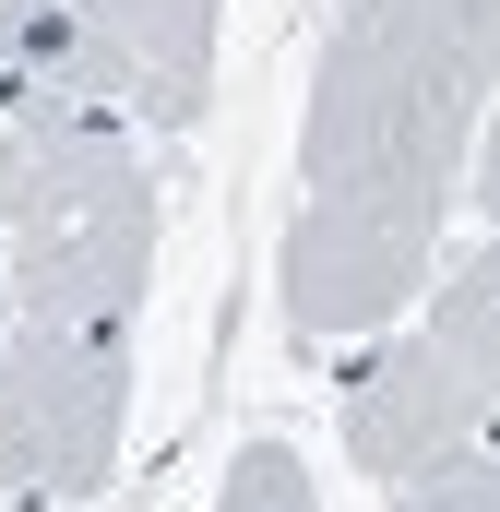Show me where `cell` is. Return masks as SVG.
Segmentation results:
<instances>
[{"instance_id": "cell-6", "label": "cell", "mask_w": 500, "mask_h": 512, "mask_svg": "<svg viewBox=\"0 0 500 512\" xmlns=\"http://www.w3.org/2000/svg\"><path fill=\"white\" fill-rule=\"evenodd\" d=\"M215 512H322V489H310V465L286 441H250L227 465V489H215Z\"/></svg>"}, {"instance_id": "cell-5", "label": "cell", "mask_w": 500, "mask_h": 512, "mask_svg": "<svg viewBox=\"0 0 500 512\" xmlns=\"http://www.w3.org/2000/svg\"><path fill=\"white\" fill-rule=\"evenodd\" d=\"M72 12L108 24L131 60L167 84L179 131H203V108H215V12H227V0H72Z\"/></svg>"}, {"instance_id": "cell-3", "label": "cell", "mask_w": 500, "mask_h": 512, "mask_svg": "<svg viewBox=\"0 0 500 512\" xmlns=\"http://www.w3.org/2000/svg\"><path fill=\"white\" fill-rule=\"evenodd\" d=\"M120 417H131V358L0 322V489L84 512L120 477Z\"/></svg>"}, {"instance_id": "cell-8", "label": "cell", "mask_w": 500, "mask_h": 512, "mask_svg": "<svg viewBox=\"0 0 500 512\" xmlns=\"http://www.w3.org/2000/svg\"><path fill=\"white\" fill-rule=\"evenodd\" d=\"M0 227H12V131H0Z\"/></svg>"}, {"instance_id": "cell-7", "label": "cell", "mask_w": 500, "mask_h": 512, "mask_svg": "<svg viewBox=\"0 0 500 512\" xmlns=\"http://www.w3.org/2000/svg\"><path fill=\"white\" fill-rule=\"evenodd\" d=\"M393 512H500L489 441H477V453H441V465H417V477H393Z\"/></svg>"}, {"instance_id": "cell-4", "label": "cell", "mask_w": 500, "mask_h": 512, "mask_svg": "<svg viewBox=\"0 0 500 512\" xmlns=\"http://www.w3.org/2000/svg\"><path fill=\"white\" fill-rule=\"evenodd\" d=\"M0 72H24V84H48V96H84V108H120L131 131H167V143H179L167 84L131 60L108 24H84L72 0H0Z\"/></svg>"}, {"instance_id": "cell-10", "label": "cell", "mask_w": 500, "mask_h": 512, "mask_svg": "<svg viewBox=\"0 0 500 512\" xmlns=\"http://www.w3.org/2000/svg\"><path fill=\"white\" fill-rule=\"evenodd\" d=\"M0 322H12V298H0Z\"/></svg>"}, {"instance_id": "cell-1", "label": "cell", "mask_w": 500, "mask_h": 512, "mask_svg": "<svg viewBox=\"0 0 500 512\" xmlns=\"http://www.w3.org/2000/svg\"><path fill=\"white\" fill-rule=\"evenodd\" d=\"M500 0H346L298 108V215L274 251V298L310 346L381 334L453 227V179L489 143Z\"/></svg>"}, {"instance_id": "cell-2", "label": "cell", "mask_w": 500, "mask_h": 512, "mask_svg": "<svg viewBox=\"0 0 500 512\" xmlns=\"http://www.w3.org/2000/svg\"><path fill=\"white\" fill-rule=\"evenodd\" d=\"M417 298H429L417 334L381 346L370 370L346 382V465L370 489L441 465V453H477L489 441V405H500V251H489V227L453 251V274H429Z\"/></svg>"}, {"instance_id": "cell-9", "label": "cell", "mask_w": 500, "mask_h": 512, "mask_svg": "<svg viewBox=\"0 0 500 512\" xmlns=\"http://www.w3.org/2000/svg\"><path fill=\"white\" fill-rule=\"evenodd\" d=\"M0 512H72V501H24V489H0Z\"/></svg>"}]
</instances>
